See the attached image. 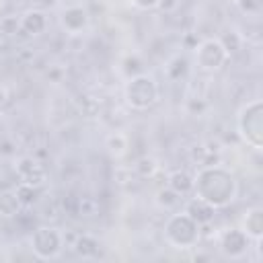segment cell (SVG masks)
<instances>
[{
  "instance_id": "1",
  "label": "cell",
  "mask_w": 263,
  "mask_h": 263,
  "mask_svg": "<svg viewBox=\"0 0 263 263\" xmlns=\"http://www.w3.org/2000/svg\"><path fill=\"white\" fill-rule=\"evenodd\" d=\"M193 193L214 210H220L236 199L238 181L228 168L220 164H205L193 175Z\"/></svg>"
},
{
  "instance_id": "2",
  "label": "cell",
  "mask_w": 263,
  "mask_h": 263,
  "mask_svg": "<svg viewBox=\"0 0 263 263\" xmlns=\"http://www.w3.org/2000/svg\"><path fill=\"white\" fill-rule=\"evenodd\" d=\"M199 232H201L199 224L187 212L171 214L162 228L164 242L177 251H189V249L197 247V242L201 240Z\"/></svg>"
},
{
  "instance_id": "3",
  "label": "cell",
  "mask_w": 263,
  "mask_h": 263,
  "mask_svg": "<svg viewBox=\"0 0 263 263\" xmlns=\"http://www.w3.org/2000/svg\"><path fill=\"white\" fill-rule=\"evenodd\" d=\"M236 132L249 148L257 152L263 150V103L261 99H253L238 109Z\"/></svg>"
},
{
  "instance_id": "4",
  "label": "cell",
  "mask_w": 263,
  "mask_h": 263,
  "mask_svg": "<svg viewBox=\"0 0 263 263\" xmlns=\"http://www.w3.org/2000/svg\"><path fill=\"white\" fill-rule=\"evenodd\" d=\"M158 82L152 74L140 72L129 76L123 84V101L134 111H146L158 101Z\"/></svg>"
},
{
  "instance_id": "5",
  "label": "cell",
  "mask_w": 263,
  "mask_h": 263,
  "mask_svg": "<svg viewBox=\"0 0 263 263\" xmlns=\"http://www.w3.org/2000/svg\"><path fill=\"white\" fill-rule=\"evenodd\" d=\"M29 245L31 251L37 259L49 261L62 255L64 251V234L62 230H58L55 226H37L33 228L31 236H29Z\"/></svg>"
},
{
  "instance_id": "6",
  "label": "cell",
  "mask_w": 263,
  "mask_h": 263,
  "mask_svg": "<svg viewBox=\"0 0 263 263\" xmlns=\"http://www.w3.org/2000/svg\"><path fill=\"white\" fill-rule=\"evenodd\" d=\"M193 49H195V66L208 74L222 70L230 60L228 49L222 45V41L218 37H205V39L197 41V45Z\"/></svg>"
},
{
  "instance_id": "7",
  "label": "cell",
  "mask_w": 263,
  "mask_h": 263,
  "mask_svg": "<svg viewBox=\"0 0 263 263\" xmlns=\"http://www.w3.org/2000/svg\"><path fill=\"white\" fill-rule=\"evenodd\" d=\"M16 177H18V183H25V185H33V187H43L45 181H47V168L45 164L31 156V154H23V156H16L14 158V164H12Z\"/></svg>"
},
{
  "instance_id": "8",
  "label": "cell",
  "mask_w": 263,
  "mask_h": 263,
  "mask_svg": "<svg viewBox=\"0 0 263 263\" xmlns=\"http://www.w3.org/2000/svg\"><path fill=\"white\" fill-rule=\"evenodd\" d=\"M218 249L228 259H240V257H245L249 253L251 238L240 228H228V230H222L220 232Z\"/></svg>"
},
{
  "instance_id": "9",
  "label": "cell",
  "mask_w": 263,
  "mask_h": 263,
  "mask_svg": "<svg viewBox=\"0 0 263 263\" xmlns=\"http://www.w3.org/2000/svg\"><path fill=\"white\" fill-rule=\"evenodd\" d=\"M58 23H60V27H62L64 33H68V35H80L82 31L88 29L90 14H88V10L82 4H72V6H66V8L60 10Z\"/></svg>"
},
{
  "instance_id": "10",
  "label": "cell",
  "mask_w": 263,
  "mask_h": 263,
  "mask_svg": "<svg viewBox=\"0 0 263 263\" xmlns=\"http://www.w3.org/2000/svg\"><path fill=\"white\" fill-rule=\"evenodd\" d=\"M21 31L29 37H39L47 31V14L39 8H29L21 14Z\"/></svg>"
},
{
  "instance_id": "11",
  "label": "cell",
  "mask_w": 263,
  "mask_h": 263,
  "mask_svg": "<svg viewBox=\"0 0 263 263\" xmlns=\"http://www.w3.org/2000/svg\"><path fill=\"white\" fill-rule=\"evenodd\" d=\"M240 230H242L253 242H255V240H261V238H263V208H259V205L249 208V210L242 214Z\"/></svg>"
},
{
  "instance_id": "12",
  "label": "cell",
  "mask_w": 263,
  "mask_h": 263,
  "mask_svg": "<svg viewBox=\"0 0 263 263\" xmlns=\"http://www.w3.org/2000/svg\"><path fill=\"white\" fill-rule=\"evenodd\" d=\"M166 187L179 195H189L193 191V175L185 168H175L166 175Z\"/></svg>"
},
{
  "instance_id": "13",
  "label": "cell",
  "mask_w": 263,
  "mask_h": 263,
  "mask_svg": "<svg viewBox=\"0 0 263 263\" xmlns=\"http://www.w3.org/2000/svg\"><path fill=\"white\" fill-rule=\"evenodd\" d=\"M23 212V203L14 189L0 191V218H16Z\"/></svg>"
},
{
  "instance_id": "14",
  "label": "cell",
  "mask_w": 263,
  "mask_h": 263,
  "mask_svg": "<svg viewBox=\"0 0 263 263\" xmlns=\"http://www.w3.org/2000/svg\"><path fill=\"white\" fill-rule=\"evenodd\" d=\"M183 212H187L197 224H205V222H212V220H214V212H216V210H214L212 205H208L205 201L193 197L191 201H187V205L183 208Z\"/></svg>"
},
{
  "instance_id": "15",
  "label": "cell",
  "mask_w": 263,
  "mask_h": 263,
  "mask_svg": "<svg viewBox=\"0 0 263 263\" xmlns=\"http://www.w3.org/2000/svg\"><path fill=\"white\" fill-rule=\"evenodd\" d=\"M105 148L113 158H123L129 152V138L123 132H111L105 138Z\"/></svg>"
},
{
  "instance_id": "16",
  "label": "cell",
  "mask_w": 263,
  "mask_h": 263,
  "mask_svg": "<svg viewBox=\"0 0 263 263\" xmlns=\"http://www.w3.org/2000/svg\"><path fill=\"white\" fill-rule=\"evenodd\" d=\"M99 240L90 234H78L76 240L72 242V249L76 251V255L84 257V259H90V257H97L99 255Z\"/></svg>"
},
{
  "instance_id": "17",
  "label": "cell",
  "mask_w": 263,
  "mask_h": 263,
  "mask_svg": "<svg viewBox=\"0 0 263 263\" xmlns=\"http://www.w3.org/2000/svg\"><path fill=\"white\" fill-rule=\"evenodd\" d=\"M74 214L82 216V218H95L99 216L101 212V203L97 197L92 195H80V197H74Z\"/></svg>"
},
{
  "instance_id": "18",
  "label": "cell",
  "mask_w": 263,
  "mask_h": 263,
  "mask_svg": "<svg viewBox=\"0 0 263 263\" xmlns=\"http://www.w3.org/2000/svg\"><path fill=\"white\" fill-rule=\"evenodd\" d=\"M158 168H160V164L154 156H142L134 164V175L140 179H152L158 173Z\"/></svg>"
},
{
  "instance_id": "19",
  "label": "cell",
  "mask_w": 263,
  "mask_h": 263,
  "mask_svg": "<svg viewBox=\"0 0 263 263\" xmlns=\"http://www.w3.org/2000/svg\"><path fill=\"white\" fill-rule=\"evenodd\" d=\"M154 201H156V205L160 210H175L179 205V201H181V195L175 193L171 187H160L156 191V195H154Z\"/></svg>"
},
{
  "instance_id": "20",
  "label": "cell",
  "mask_w": 263,
  "mask_h": 263,
  "mask_svg": "<svg viewBox=\"0 0 263 263\" xmlns=\"http://www.w3.org/2000/svg\"><path fill=\"white\" fill-rule=\"evenodd\" d=\"M14 191H16V195H18V199H21L23 208H31V205H33V203L39 199V187L18 183V185L14 187Z\"/></svg>"
},
{
  "instance_id": "21",
  "label": "cell",
  "mask_w": 263,
  "mask_h": 263,
  "mask_svg": "<svg viewBox=\"0 0 263 263\" xmlns=\"http://www.w3.org/2000/svg\"><path fill=\"white\" fill-rule=\"evenodd\" d=\"M187 70H189V62H187V58H183V55H175V58L166 64V74H168V78H173V80H179L181 76H185Z\"/></svg>"
},
{
  "instance_id": "22",
  "label": "cell",
  "mask_w": 263,
  "mask_h": 263,
  "mask_svg": "<svg viewBox=\"0 0 263 263\" xmlns=\"http://www.w3.org/2000/svg\"><path fill=\"white\" fill-rule=\"evenodd\" d=\"M16 33H21V16H16V14L2 16L0 18V35L14 37Z\"/></svg>"
},
{
  "instance_id": "23",
  "label": "cell",
  "mask_w": 263,
  "mask_h": 263,
  "mask_svg": "<svg viewBox=\"0 0 263 263\" xmlns=\"http://www.w3.org/2000/svg\"><path fill=\"white\" fill-rule=\"evenodd\" d=\"M238 10L247 16H255L261 12V0H234Z\"/></svg>"
},
{
  "instance_id": "24",
  "label": "cell",
  "mask_w": 263,
  "mask_h": 263,
  "mask_svg": "<svg viewBox=\"0 0 263 263\" xmlns=\"http://www.w3.org/2000/svg\"><path fill=\"white\" fill-rule=\"evenodd\" d=\"M129 4L138 10H152V8H158L160 0H129Z\"/></svg>"
},
{
  "instance_id": "25",
  "label": "cell",
  "mask_w": 263,
  "mask_h": 263,
  "mask_svg": "<svg viewBox=\"0 0 263 263\" xmlns=\"http://www.w3.org/2000/svg\"><path fill=\"white\" fill-rule=\"evenodd\" d=\"M177 4H179L177 0H160L158 8H162V10H173V8L177 6Z\"/></svg>"
},
{
  "instance_id": "26",
  "label": "cell",
  "mask_w": 263,
  "mask_h": 263,
  "mask_svg": "<svg viewBox=\"0 0 263 263\" xmlns=\"http://www.w3.org/2000/svg\"><path fill=\"white\" fill-rule=\"evenodd\" d=\"M8 97H10V95H8V88L0 84V107H4V105L8 103Z\"/></svg>"
}]
</instances>
